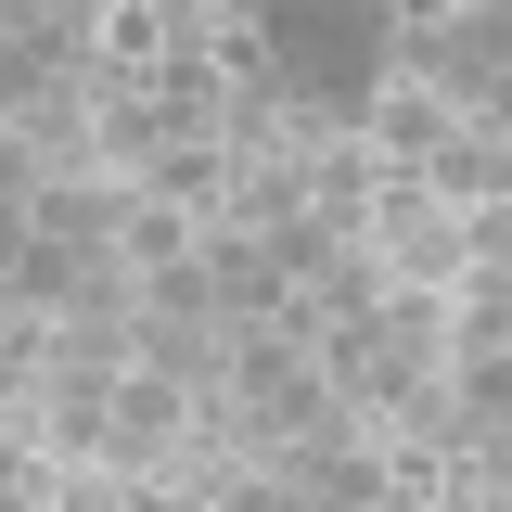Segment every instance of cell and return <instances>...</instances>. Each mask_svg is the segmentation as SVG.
I'll list each match as a JSON object with an SVG mask.
<instances>
[{
  "instance_id": "d6986e66",
  "label": "cell",
  "mask_w": 512,
  "mask_h": 512,
  "mask_svg": "<svg viewBox=\"0 0 512 512\" xmlns=\"http://www.w3.org/2000/svg\"><path fill=\"white\" fill-rule=\"evenodd\" d=\"M218 512H308V500H295L282 474H244V487H231V500H218Z\"/></svg>"
},
{
  "instance_id": "5bb4252c",
  "label": "cell",
  "mask_w": 512,
  "mask_h": 512,
  "mask_svg": "<svg viewBox=\"0 0 512 512\" xmlns=\"http://www.w3.org/2000/svg\"><path fill=\"white\" fill-rule=\"evenodd\" d=\"M218 64H154V116H167V141H218Z\"/></svg>"
},
{
  "instance_id": "30bf717a",
  "label": "cell",
  "mask_w": 512,
  "mask_h": 512,
  "mask_svg": "<svg viewBox=\"0 0 512 512\" xmlns=\"http://www.w3.org/2000/svg\"><path fill=\"white\" fill-rule=\"evenodd\" d=\"M116 256L141 269V282H167V269H192V256H205V231H192L180 205H154V192H128V231H116Z\"/></svg>"
},
{
  "instance_id": "9a60e30c",
  "label": "cell",
  "mask_w": 512,
  "mask_h": 512,
  "mask_svg": "<svg viewBox=\"0 0 512 512\" xmlns=\"http://www.w3.org/2000/svg\"><path fill=\"white\" fill-rule=\"evenodd\" d=\"M103 436H116V397H39V448H52V474L103 461Z\"/></svg>"
},
{
  "instance_id": "7c38bea8",
  "label": "cell",
  "mask_w": 512,
  "mask_h": 512,
  "mask_svg": "<svg viewBox=\"0 0 512 512\" xmlns=\"http://www.w3.org/2000/svg\"><path fill=\"white\" fill-rule=\"evenodd\" d=\"M423 192H448V205H512V141H487V128H461L436 167H423Z\"/></svg>"
},
{
  "instance_id": "8992f818",
  "label": "cell",
  "mask_w": 512,
  "mask_h": 512,
  "mask_svg": "<svg viewBox=\"0 0 512 512\" xmlns=\"http://www.w3.org/2000/svg\"><path fill=\"white\" fill-rule=\"evenodd\" d=\"M295 218H308V167H295V154H244L218 231H256V244H269V231H295Z\"/></svg>"
},
{
  "instance_id": "8fae6325",
  "label": "cell",
  "mask_w": 512,
  "mask_h": 512,
  "mask_svg": "<svg viewBox=\"0 0 512 512\" xmlns=\"http://www.w3.org/2000/svg\"><path fill=\"white\" fill-rule=\"evenodd\" d=\"M52 320H141V269H128L116 244H103V256H64V295H52Z\"/></svg>"
},
{
  "instance_id": "ba28073f",
  "label": "cell",
  "mask_w": 512,
  "mask_h": 512,
  "mask_svg": "<svg viewBox=\"0 0 512 512\" xmlns=\"http://www.w3.org/2000/svg\"><path fill=\"white\" fill-rule=\"evenodd\" d=\"M384 295H397V269H384V256H372V231H359V244L333 256V269H320V282L295 295V308H308L320 333H333V320H384Z\"/></svg>"
},
{
  "instance_id": "2e32d148",
  "label": "cell",
  "mask_w": 512,
  "mask_h": 512,
  "mask_svg": "<svg viewBox=\"0 0 512 512\" xmlns=\"http://www.w3.org/2000/svg\"><path fill=\"white\" fill-rule=\"evenodd\" d=\"M461 282H512V205H461Z\"/></svg>"
},
{
  "instance_id": "9c48e42d",
  "label": "cell",
  "mask_w": 512,
  "mask_h": 512,
  "mask_svg": "<svg viewBox=\"0 0 512 512\" xmlns=\"http://www.w3.org/2000/svg\"><path fill=\"white\" fill-rule=\"evenodd\" d=\"M154 205H180L192 231H218V218H231V154H218V141H167V167H154Z\"/></svg>"
},
{
  "instance_id": "52a82bcc",
  "label": "cell",
  "mask_w": 512,
  "mask_h": 512,
  "mask_svg": "<svg viewBox=\"0 0 512 512\" xmlns=\"http://www.w3.org/2000/svg\"><path fill=\"white\" fill-rule=\"evenodd\" d=\"M372 192H384V167H372V141H333V154H308V218L320 231H372Z\"/></svg>"
},
{
  "instance_id": "ac0fdd59",
  "label": "cell",
  "mask_w": 512,
  "mask_h": 512,
  "mask_svg": "<svg viewBox=\"0 0 512 512\" xmlns=\"http://www.w3.org/2000/svg\"><path fill=\"white\" fill-rule=\"evenodd\" d=\"M52 512H141V487L103 474V461H77V474H52Z\"/></svg>"
},
{
  "instance_id": "3957f363",
  "label": "cell",
  "mask_w": 512,
  "mask_h": 512,
  "mask_svg": "<svg viewBox=\"0 0 512 512\" xmlns=\"http://www.w3.org/2000/svg\"><path fill=\"white\" fill-rule=\"evenodd\" d=\"M26 231H39L52 256H103V244L128 231V192H116V180H39Z\"/></svg>"
},
{
  "instance_id": "5b68a950",
  "label": "cell",
  "mask_w": 512,
  "mask_h": 512,
  "mask_svg": "<svg viewBox=\"0 0 512 512\" xmlns=\"http://www.w3.org/2000/svg\"><path fill=\"white\" fill-rule=\"evenodd\" d=\"M372 333H384V359H397L410 384H436L448 359H461V295H384Z\"/></svg>"
},
{
  "instance_id": "6da1fadb",
  "label": "cell",
  "mask_w": 512,
  "mask_h": 512,
  "mask_svg": "<svg viewBox=\"0 0 512 512\" xmlns=\"http://www.w3.org/2000/svg\"><path fill=\"white\" fill-rule=\"evenodd\" d=\"M372 256L397 269V295H461V205L423 180H384L372 192Z\"/></svg>"
},
{
  "instance_id": "4fadbf2b",
  "label": "cell",
  "mask_w": 512,
  "mask_h": 512,
  "mask_svg": "<svg viewBox=\"0 0 512 512\" xmlns=\"http://www.w3.org/2000/svg\"><path fill=\"white\" fill-rule=\"evenodd\" d=\"M448 64H461V90L512 77V0H448Z\"/></svg>"
},
{
  "instance_id": "277c9868",
  "label": "cell",
  "mask_w": 512,
  "mask_h": 512,
  "mask_svg": "<svg viewBox=\"0 0 512 512\" xmlns=\"http://www.w3.org/2000/svg\"><path fill=\"white\" fill-rule=\"evenodd\" d=\"M141 372L180 397H231V333L218 320H141Z\"/></svg>"
},
{
  "instance_id": "e0dca14e",
  "label": "cell",
  "mask_w": 512,
  "mask_h": 512,
  "mask_svg": "<svg viewBox=\"0 0 512 512\" xmlns=\"http://www.w3.org/2000/svg\"><path fill=\"white\" fill-rule=\"evenodd\" d=\"M512 346V282H461V359H500Z\"/></svg>"
},
{
  "instance_id": "7a4b0ae2",
  "label": "cell",
  "mask_w": 512,
  "mask_h": 512,
  "mask_svg": "<svg viewBox=\"0 0 512 512\" xmlns=\"http://www.w3.org/2000/svg\"><path fill=\"white\" fill-rule=\"evenodd\" d=\"M359 141H372V167H384V180H423L448 141H461V103H436V90H397V77H384V90H372V116H359Z\"/></svg>"
},
{
  "instance_id": "ffe728a7",
  "label": "cell",
  "mask_w": 512,
  "mask_h": 512,
  "mask_svg": "<svg viewBox=\"0 0 512 512\" xmlns=\"http://www.w3.org/2000/svg\"><path fill=\"white\" fill-rule=\"evenodd\" d=\"M372 512H410V500H372Z\"/></svg>"
}]
</instances>
